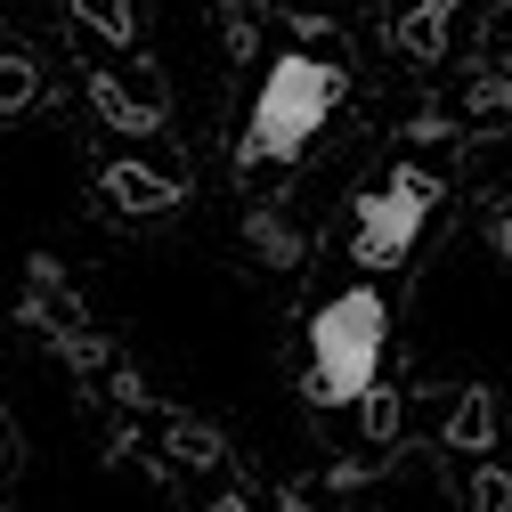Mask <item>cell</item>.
<instances>
[{"instance_id": "obj_1", "label": "cell", "mask_w": 512, "mask_h": 512, "mask_svg": "<svg viewBox=\"0 0 512 512\" xmlns=\"http://www.w3.org/2000/svg\"><path fill=\"white\" fill-rule=\"evenodd\" d=\"M382 350H391V301L374 285L334 293L309 317V399L317 407H358L382 382Z\"/></svg>"}, {"instance_id": "obj_2", "label": "cell", "mask_w": 512, "mask_h": 512, "mask_svg": "<svg viewBox=\"0 0 512 512\" xmlns=\"http://www.w3.org/2000/svg\"><path fill=\"white\" fill-rule=\"evenodd\" d=\"M334 98H342V74L309 49H285L277 66L261 74V98H252V122L236 139V163H293L317 131L334 122Z\"/></svg>"}, {"instance_id": "obj_3", "label": "cell", "mask_w": 512, "mask_h": 512, "mask_svg": "<svg viewBox=\"0 0 512 512\" xmlns=\"http://www.w3.org/2000/svg\"><path fill=\"white\" fill-rule=\"evenodd\" d=\"M431 204H439V179L415 171V163L391 171L382 187H366V196L350 204V261H358V269H399V261H415Z\"/></svg>"}, {"instance_id": "obj_4", "label": "cell", "mask_w": 512, "mask_h": 512, "mask_svg": "<svg viewBox=\"0 0 512 512\" xmlns=\"http://www.w3.org/2000/svg\"><path fill=\"white\" fill-rule=\"evenodd\" d=\"M82 17H98V33L106 41H131V9H122V0H74Z\"/></svg>"}, {"instance_id": "obj_5", "label": "cell", "mask_w": 512, "mask_h": 512, "mask_svg": "<svg viewBox=\"0 0 512 512\" xmlns=\"http://www.w3.org/2000/svg\"><path fill=\"white\" fill-rule=\"evenodd\" d=\"M33 66H17V57H0V106H33Z\"/></svg>"}, {"instance_id": "obj_6", "label": "cell", "mask_w": 512, "mask_h": 512, "mask_svg": "<svg viewBox=\"0 0 512 512\" xmlns=\"http://www.w3.org/2000/svg\"><path fill=\"white\" fill-rule=\"evenodd\" d=\"M496 252H504V261H512V212L496 220Z\"/></svg>"}]
</instances>
